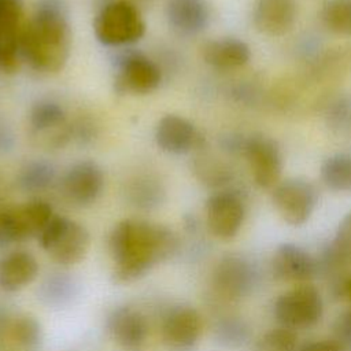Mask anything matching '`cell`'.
Here are the masks:
<instances>
[{"instance_id": "1", "label": "cell", "mask_w": 351, "mask_h": 351, "mask_svg": "<svg viewBox=\"0 0 351 351\" xmlns=\"http://www.w3.org/2000/svg\"><path fill=\"white\" fill-rule=\"evenodd\" d=\"M178 245L177 234L165 225L134 218L118 222L108 237L114 280L125 284L144 277L154 266L170 259Z\"/></svg>"}, {"instance_id": "2", "label": "cell", "mask_w": 351, "mask_h": 351, "mask_svg": "<svg viewBox=\"0 0 351 351\" xmlns=\"http://www.w3.org/2000/svg\"><path fill=\"white\" fill-rule=\"evenodd\" d=\"M71 30L62 0H40L19 33V56L32 69L55 73L66 64Z\"/></svg>"}, {"instance_id": "3", "label": "cell", "mask_w": 351, "mask_h": 351, "mask_svg": "<svg viewBox=\"0 0 351 351\" xmlns=\"http://www.w3.org/2000/svg\"><path fill=\"white\" fill-rule=\"evenodd\" d=\"M258 265L247 255L229 252L222 255L211 273V291L221 303L232 304L251 296L259 285Z\"/></svg>"}, {"instance_id": "4", "label": "cell", "mask_w": 351, "mask_h": 351, "mask_svg": "<svg viewBox=\"0 0 351 351\" xmlns=\"http://www.w3.org/2000/svg\"><path fill=\"white\" fill-rule=\"evenodd\" d=\"M93 32L106 47H122L138 41L145 33L140 10L130 0H111L95 16Z\"/></svg>"}, {"instance_id": "5", "label": "cell", "mask_w": 351, "mask_h": 351, "mask_svg": "<svg viewBox=\"0 0 351 351\" xmlns=\"http://www.w3.org/2000/svg\"><path fill=\"white\" fill-rule=\"evenodd\" d=\"M38 243L56 263L73 266L85 258L90 236L84 225L67 217L53 215L40 233Z\"/></svg>"}, {"instance_id": "6", "label": "cell", "mask_w": 351, "mask_h": 351, "mask_svg": "<svg viewBox=\"0 0 351 351\" xmlns=\"http://www.w3.org/2000/svg\"><path fill=\"white\" fill-rule=\"evenodd\" d=\"M273 314L278 326L295 332L308 329L321 321L324 300L319 291L313 284H298L276 299Z\"/></svg>"}, {"instance_id": "7", "label": "cell", "mask_w": 351, "mask_h": 351, "mask_svg": "<svg viewBox=\"0 0 351 351\" xmlns=\"http://www.w3.org/2000/svg\"><path fill=\"white\" fill-rule=\"evenodd\" d=\"M49 203L33 199L0 210V247L38 239L40 233L53 217Z\"/></svg>"}, {"instance_id": "8", "label": "cell", "mask_w": 351, "mask_h": 351, "mask_svg": "<svg viewBox=\"0 0 351 351\" xmlns=\"http://www.w3.org/2000/svg\"><path fill=\"white\" fill-rule=\"evenodd\" d=\"M271 203L288 225L302 226L311 218L318 204V191L304 178L281 180L271 189Z\"/></svg>"}, {"instance_id": "9", "label": "cell", "mask_w": 351, "mask_h": 351, "mask_svg": "<svg viewBox=\"0 0 351 351\" xmlns=\"http://www.w3.org/2000/svg\"><path fill=\"white\" fill-rule=\"evenodd\" d=\"M114 88L118 93L147 95L155 90L162 80L159 66L136 49H125L115 56Z\"/></svg>"}, {"instance_id": "10", "label": "cell", "mask_w": 351, "mask_h": 351, "mask_svg": "<svg viewBox=\"0 0 351 351\" xmlns=\"http://www.w3.org/2000/svg\"><path fill=\"white\" fill-rule=\"evenodd\" d=\"M204 210L210 233L217 239L230 240L244 223L247 202L240 191L223 188L208 196Z\"/></svg>"}, {"instance_id": "11", "label": "cell", "mask_w": 351, "mask_h": 351, "mask_svg": "<svg viewBox=\"0 0 351 351\" xmlns=\"http://www.w3.org/2000/svg\"><path fill=\"white\" fill-rule=\"evenodd\" d=\"M243 156L248 162L254 182L261 189H273L281 181L284 167L278 143L262 133L247 136Z\"/></svg>"}, {"instance_id": "12", "label": "cell", "mask_w": 351, "mask_h": 351, "mask_svg": "<svg viewBox=\"0 0 351 351\" xmlns=\"http://www.w3.org/2000/svg\"><path fill=\"white\" fill-rule=\"evenodd\" d=\"M203 332L200 313L188 304L173 306L163 317L160 337L169 351H193Z\"/></svg>"}, {"instance_id": "13", "label": "cell", "mask_w": 351, "mask_h": 351, "mask_svg": "<svg viewBox=\"0 0 351 351\" xmlns=\"http://www.w3.org/2000/svg\"><path fill=\"white\" fill-rule=\"evenodd\" d=\"M271 274L287 284H306L318 276L317 256L295 243L277 245L270 259Z\"/></svg>"}, {"instance_id": "14", "label": "cell", "mask_w": 351, "mask_h": 351, "mask_svg": "<svg viewBox=\"0 0 351 351\" xmlns=\"http://www.w3.org/2000/svg\"><path fill=\"white\" fill-rule=\"evenodd\" d=\"M104 186V174L95 160H80L63 174L60 188L63 196L75 206H89L97 200Z\"/></svg>"}, {"instance_id": "15", "label": "cell", "mask_w": 351, "mask_h": 351, "mask_svg": "<svg viewBox=\"0 0 351 351\" xmlns=\"http://www.w3.org/2000/svg\"><path fill=\"white\" fill-rule=\"evenodd\" d=\"M43 343L40 321L26 313H0V351H37Z\"/></svg>"}, {"instance_id": "16", "label": "cell", "mask_w": 351, "mask_h": 351, "mask_svg": "<svg viewBox=\"0 0 351 351\" xmlns=\"http://www.w3.org/2000/svg\"><path fill=\"white\" fill-rule=\"evenodd\" d=\"M156 145L169 154L184 155L204 144L197 128L184 117L167 114L159 119L155 128Z\"/></svg>"}, {"instance_id": "17", "label": "cell", "mask_w": 351, "mask_h": 351, "mask_svg": "<svg viewBox=\"0 0 351 351\" xmlns=\"http://www.w3.org/2000/svg\"><path fill=\"white\" fill-rule=\"evenodd\" d=\"M22 0H0V70L11 73L19 62Z\"/></svg>"}, {"instance_id": "18", "label": "cell", "mask_w": 351, "mask_h": 351, "mask_svg": "<svg viewBox=\"0 0 351 351\" xmlns=\"http://www.w3.org/2000/svg\"><path fill=\"white\" fill-rule=\"evenodd\" d=\"M106 326L111 339L121 347L129 350L141 347L149 330L147 317L130 306L115 307L108 314Z\"/></svg>"}, {"instance_id": "19", "label": "cell", "mask_w": 351, "mask_h": 351, "mask_svg": "<svg viewBox=\"0 0 351 351\" xmlns=\"http://www.w3.org/2000/svg\"><path fill=\"white\" fill-rule=\"evenodd\" d=\"M298 18L295 0H256L252 10L255 29L266 36L278 37L292 30Z\"/></svg>"}, {"instance_id": "20", "label": "cell", "mask_w": 351, "mask_h": 351, "mask_svg": "<svg viewBox=\"0 0 351 351\" xmlns=\"http://www.w3.org/2000/svg\"><path fill=\"white\" fill-rule=\"evenodd\" d=\"M166 18L181 36H196L210 23L211 12L207 0H167Z\"/></svg>"}, {"instance_id": "21", "label": "cell", "mask_w": 351, "mask_h": 351, "mask_svg": "<svg viewBox=\"0 0 351 351\" xmlns=\"http://www.w3.org/2000/svg\"><path fill=\"white\" fill-rule=\"evenodd\" d=\"M40 266L36 256L27 250H12L0 258V288L16 292L32 284Z\"/></svg>"}, {"instance_id": "22", "label": "cell", "mask_w": 351, "mask_h": 351, "mask_svg": "<svg viewBox=\"0 0 351 351\" xmlns=\"http://www.w3.org/2000/svg\"><path fill=\"white\" fill-rule=\"evenodd\" d=\"M202 58L215 70H234L250 62L251 48L237 37H219L203 44Z\"/></svg>"}, {"instance_id": "23", "label": "cell", "mask_w": 351, "mask_h": 351, "mask_svg": "<svg viewBox=\"0 0 351 351\" xmlns=\"http://www.w3.org/2000/svg\"><path fill=\"white\" fill-rule=\"evenodd\" d=\"M351 71V51L330 48L321 51L308 62V75L315 82L336 81Z\"/></svg>"}, {"instance_id": "24", "label": "cell", "mask_w": 351, "mask_h": 351, "mask_svg": "<svg viewBox=\"0 0 351 351\" xmlns=\"http://www.w3.org/2000/svg\"><path fill=\"white\" fill-rule=\"evenodd\" d=\"M319 177L324 185L341 193H351V154H333L319 167Z\"/></svg>"}, {"instance_id": "25", "label": "cell", "mask_w": 351, "mask_h": 351, "mask_svg": "<svg viewBox=\"0 0 351 351\" xmlns=\"http://www.w3.org/2000/svg\"><path fill=\"white\" fill-rule=\"evenodd\" d=\"M214 339L225 348H240L251 340L250 324L237 315H223L217 319L213 328Z\"/></svg>"}, {"instance_id": "26", "label": "cell", "mask_w": 351, "mask_h": 351, "mask_svg": "<svg viewBox=\"0 0 351 351\" xmlns=\"http://www.w3.org/2000/svg\"><path fill=\"white\" fill-rule=\"evenodd\" d=\"M322 118L329 130L336 134L347 133L351 129V95L335 93L328 96L321 106Z\"/></svg>"}, {"instance_id": "27", "label": "cell", "mask_w": 351, "mask_h": 351, "mask_svg": "<svg viewBox=\"0 0 351 351\" xmlns=\"http://www.w3.org/2000/svg\"><path fill=\"white\" fill-rule=\"evenodd\" d=\"M56 178V170L47 160H32L26 163L18 176V184L25 192H43L48 189Z\"/></svg>"}, {"instance_id": "28", "label": "cell", "mask_w": 351, "mask_h": 351, "mask_svg": "<svg viewBox=\"0 0 351 351\" xmlns=\"http://www.w3.org/2000/svg\"><path fill=\"white\" fill-rule=\"evenodd\" d=\"M126 197L132 206L140 210H154L162 204L165 191L162 185L152 178H137L128 186Z\"/></svg>"}, {"instance_id": "29", "label": "cell", "mask_w": 351, "mask_h": 351, "mask_svg": "<svg viewBox=\"0 0 351 351\" xmlns=\"http://www.w3.org/2000/svg\"><path fill=\"white\" fill-rule=\"evenodd\" d=\"M195 173L197 178L210 188L223 189L233 180L232 167L213 155L197 158L195 162Z\"/></svg>"}, {"instance_id": "30", "label": "cell", "mask_w": 351, "mask_h": 351, "mask_svg": "<svg viewBox=\"0 0 351 351\" xmlns=\"http://www.w3.org/2000/svg\"><path fill=\"white\" fill-rule=\"evenodd\" d=\"M319 18L329 32L351 36V0H326L321 7Z\"/></svg>"}, {"instance_id": "31", "label": "cell", "mask_w": 351, "mask_h": 351, "mask_svg": "<svg viewBox=\"0 0 351 351\" xmlns=\"http://www.w3.org/2000/svg\"><path fill=\"white\" fill-rule=\"evenodd\" d=\"M64 111L60 104L52 100H40L30 110V125L36 132H47L64 123Z\"/></svg>"}, {"instance_id": "32", "label": "cell", "mask_w": 351, "mask_h": 351, "mask_svg": "<svg viewBox=\"0 0 351 351\" xmlns=\"http://www.w3.org/2000/svg\"><path fill=\"white\" fill-rule=\"evenodd\" d=\"M75 284L64 274H53L48 277L40 288V298L47 304H63L74 295Z\"/></svg>"}, {"instance_id": "33", "label": "cell", "mask_w": 351, "mask_h": 351, "mask_svg": "<svg viewBox=\"0 0 351 351\" xmlns=\"http://www.w3.org/2000/svg\"><path fill=\"white\" fill-rule=\"evenodd\" d=\"M298 335L295 330L277 326L261 336L255 351H298Z\"/></svg>"}, {"instance_id": "34", "label": "cell", "mask_w": 351, "mask_h": 351, "mask_svg": "<svg viewBox=\"0 0 351 351\" xmlns=\"http://www.w3.org/2000/svg\"><path fill=\"white\" fill-rule=\"evenodd\" d=\"M328 243L344 261L351 263V211L341 218L335 236Z\"/></svg>"}, {"instance_id": "35", "label": "cell", "mask_w": 351, "mask_h": 351, "mask_svg": "<svg viewBox=\"0 0 351 351\" xmlns=\"http://www.w3.org/2000/svg\"><path fill=\"white\" fill-rule=\"evenodd\" d=\"M332 340L343 351H351V307L344 308L332 324Z\"/></svg>"}, {"instance_id": "36", "label": "cell", "mask_w": 351, "mask_h": 351, "mask_svg": "<svg viewBox=\"0 0 351 351\" xmlns=\"http://www.w3.org/2000/svg\"><path fill=\"white\" fill-rule=\"evenodd\" d=\"M247 136L241 133H228L219 138L221 148L228 152L229 155H239L243 156L245 148Z\"/></svg>"}, {"instance_id": "37", "label": "cell", "mask_w": 351, "mask_h": 351, "mask_svg": "<svg viewBox=\"0 0 351 351\" xmlns=\"http://www.w3.org/2000/svg\"><path fill=\"white\" fill-rule=\"evenodd\" d=\"M298 351H343L341 347L332 339L328 340H314L303 344Z\"/></svg>"}, {"instance_id": "38", "label": "cell", "mask_w": 351, "mask_h": 351, "mask_svg": "<svg viewBox=\"0 0 351 351\" xmlns=\"http://www.w3.org/2000/svg\"><path fill=\"white\" fill-rule=\"evenodd\" d=\"M14 145V136L11 129L0 121V152H5L11 149Z\"/></svg>"}, {"instance_id": "39", "label": "cell", "mask_w": 351, "mask_h": 351, "mask_svg": "<svg viewBox=\"0 0 351 351\" xmlns=\"http://www.w3.org/2000/svg\"><path fill=\"white\" fill-rule=\"evenodd\" d=\"M335 299L343 300L347 303V307H351V276L347 277L341 285L335 291V293L332 295Z\"/></svg>"}]
</instances>
